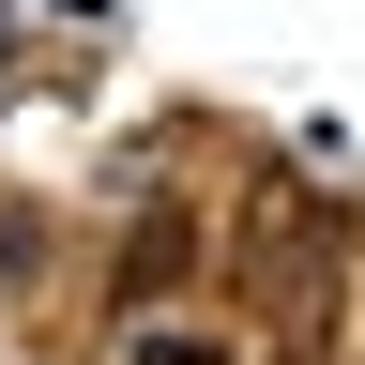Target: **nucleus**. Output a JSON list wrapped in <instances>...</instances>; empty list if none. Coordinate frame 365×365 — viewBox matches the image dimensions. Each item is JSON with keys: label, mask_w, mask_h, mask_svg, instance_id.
Segmentation results:
<instances>
[{"label": "nucleus", "mask_w": 365, "mask_h": 365, "mask_svg": "<svg viewBox=\"0 0 365 365\" xmlns=\"http://www.w3.org/2000/svg\"><path fill=\"white\" fill-rule=\"evenodd\" d=\"M182 274H198V228H182V213H137V244H122V319H137V304H168Z\"/></svg>", "instance_id": "1"}, {"label": "nucleus", "mask_w": 365, "mask_h": 365, "mask_svg": "<svg viewBox=\"0 0 365 365\" xmlns=\"http://www.w3.org/2000/svg\"><path fill=\"white\" fill-rule=\"evenodd\" d=\"M122 365H244L228 335H122Z\"/></svg>", "instance_id": "2"}]
</instances>
